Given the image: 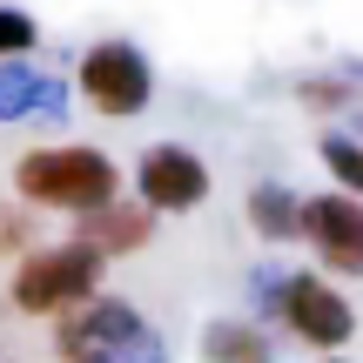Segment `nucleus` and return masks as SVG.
<instances>
[{"label":"nucleus","instance_id":"1","mask_svg":"<svg viewBox=\"0 0 363 363\" xmlns=\"http://www.w3.org/2000/svg\"><path fill=\"white\" fill-rule=\"evenodd\" d=\"M13 195L48 216H88L121 195V162L94 142H40L13 155Z\"/></svg>","mask_w":363,"mask_h":363},{"label":"nucleus","instance_id":"2","mask_svg":"<svg viewBox=\"0 0 363 363\" xmlns=\"http://www.w3.org/2000/svg\"><path fill=\"white\" fill-rule=\"evenodd\" d=\"M101 283H108V256L67 235V242H34V249L13 256L7 303L21 316H48V323H54V316L81 310L88 296H101Z\"/></svg>","mask_w":363,"mask_h":363},{"label":"nucleus","instance_id":"3","mask_svg":"<svg viewBox=\"0 0 363 363\" xmlns=\"http://www.w3.org/2000/svg\"><path fill=\"white\" fill-rule=\"evenodd\" d=\"M54 357L61 363H169L162 337L128 296H88L81 310L54 316Z\"/></svg>","mask_w":363,"mask_h":363},{"label":"nucleus","instance_id":"4","mask_svg":"<svg viewBox=\"0 0 363 363\" xmlns=\"http://www.w3.org/2000/svg\"><path fill=\"white\" fill-rule=\"evenodd\" d=\"M269 316H276L296 343H310V350H323V357L350 350V337H357L350 296H343L330 276H316V269L276 276V283H269Z\"/></svg>","mask_w":363,"mask_h":363},{"label":"nucleus","instance_id":"5","mask_svg":"<svg viewBox=\"0 0 363 363\" xmlns=\"http://www.w3.org/2000/svg\"><path fill=\"white\" fill-rule=\"evenodd\" d=\"M74 94L101 121H135L155 101V67H148V54L135 40H94L74 61Z\"/></svg>","mask_w":363,"mask_h":363},{"label":"nucleus","instance_id":"6","mask_svg":"<svg viewBox=\"0 0 363 363\" xmlns=\"http://www.w3.org/2000/svg\"><path fill=\"white\" fill-rule=\"evenodd\" d=\"M208 189H216L208 162L195 148H182V142H155L135 162V202L155 208V216H195L208 202Z\"/></svg>","mask_w":363,"mask_h":363},{"label":"nucleus","instance_id":"7","mask_svg":"<svg viewBox=\"0 0 363 363\" xmlns=\"http://www.w3.org/2000/svg\"><path fill=\"white\" fill-rule=\"evenodd\" d=\"M303 242L323 276H363V195H303Z\"/></svg>","mask_w":363,"mask_h":363},{"label":"nucleus","instance_id":"8","mask_svg":"<svg viewBox=\"0 0 363 363\" xmlns=\"http://www.w3.org/2000/svg\"><path fill=\"white\" fill-rule=\"evenodd\" d=\"M155 222H162L155 208H142L135 195H115V202L74 216V242H88V249H101L108 262H121V256H142V249L155 242Z\"/></svg>","mask_w":363,"mask_h":363},{"label":"nucleus","instance_id":"9","mask_svg":"<svg viewBox=\"0 0 363 363\" xmlns=\"http://www.w3.org/2000/svg\"><path fill=\"white\" fill-rule=\"evenodd\" d=\"M242 216H249V229H256L269 249L303 242V195L289 189V182H256V189L242 195Z\"/></svg>","mask_w":363,"mask_h":363},{"label":"nucleus","instance_id":"10","mask_svg":"<svg viewBox=\"0 0 363 363\" xmlns=\"http://www.w3.org/2000/svg\"><path fill=\"white\" fill-rule=\"evenodd\" d=\"M202 363H276V343L249 316H216L202 330Z\"/></svg>","mask_w":363,"mask_h":363},{"label":"nucleus","instance_id":"11","mask_svg":"<svg viewBox=\"0 0 363 363\" xmlns=\"http://www.w3.org/2000/svg\"><path fill=\"white\" fill-rule=\"evenodd\" d=\"M316 155H323V169H330V182H337L343 195H363V142H350V135H323Z\"/></svg>","mask_w":363,"mask_h":363},{"label":"nucleus","instance_id":"12","mask_svg":"<svg viewBox=\"0 0 363 363\" xmlns=\"http://www.w3.org/2000/svg\"><path fill=\"white\" fill-rule=\"evenodd\" d=\"M34 101H48V81L34 67H0V121L34 115Z\"/></svg>","mask_w":363,"mask_h":363},{"label":"nucleus","instance_id":"13","mask_svg":"<svg viewBox=\"0 0 363 363\" xmlns=\"http://www.w3.org/2000/svg\"><path fill=\"white\" fill-rule=\"evenodd\" d=\"M40 48V27H34V13H21V7H0V61H21V54H34Z\"/></svg>","mask_w":363,"mask_h":363},{"label":"nucleus","instance_id":"14","mask_svg":"<svg viewBox=\"0 0 363 363\" xmlns=\"http://www.w3.org/2000/svg\"><path fill=\"white\" fill-rule=\"evenodd\" d=\"M303 108H343L350 101V88H343V81H330V74H316V81H303Z\"/></svg>","mask_w":363,"mask_h":363},{"label":"nucleus","instance_id":"15","mask_svg":"<svg viewBox=\"0 0 363 363\" xmlns=\"http://www.w3.org/2000/svg\"><path fill=\"white\" fill-rule=\"evenodd\" d=\"M310 363H350V357H310Z\"/></svg>","mask_w":363,"mask_h":363}]
</instances>
